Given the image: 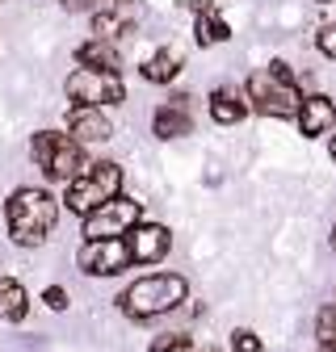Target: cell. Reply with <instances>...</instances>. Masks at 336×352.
<instances>
[{
    "mask_svg": "<svg viewBox=\"0 0 336 352\" xmlns=\"http://www.w3.org/2000/svg\"><path fill=\"white\" fill-rule=\"evenodd\" d=\"M332 160H336V139H332Z\"/></svg>",
    "mask_w": 336,
    "mask_h": 352,
    "instance_id": "484cf974",
    "label": "cell"
},
{
    "mask_svg": "<svg viewBox=\"0 0 336 352\" xmlns=\"http://www.w3.org/2000/svg\"><path fill=\"white\" fill-rule=\"evenodd\" d=\"M143 218V206L139 201H126V197H114L105 201L101 210H93L84 218V239H122L139 227Z\"/></svg>",
    "mask_w": 336,
    "mask_h": 352,
    "instance_id": "52a82bcc",
    "label": "cell"
},
{
    "mask_svg": "<svg viewBox=\"0 0 336 352\" xmlns=\"http://www.w3.org/2000/svg\"><path fill=\"white\" fill-rule=\"evenodd\" d=\"M315 5H332V0H315Z\"/></svg>",
    "mask_w": 336,
    "mask_h": 352,
    "instance_id": "83f0119b",
    "label": "cell"
},
{
    "mask_svg": "<svg viewBox=\"0 0 336 352\" xmlns=\"http://www.w3.org/2000/svg\"><path fill=\"white\" fill-rule=\"evenodd\" d=\"M67 97H72V105H89V109H101V105H122L126 88H122V76H118V72L76 67V72L67 76Z\"/></svg>",
    "mask_w": 336,
    "mask_h": 352,
    "instance_id": "8992f818",
    "label": "cell"
},
{
    "mask_svg": "<svg viewBox=\"0 0 336 352\" xmlns=\"http://www.w3.org/2000/svg\"><path fill=\"white\" fill-rule=\"evenodd\" d=\"M76 63L80 67H97V72H118L122 59H118L109 38H93V42H84V47L76 51Z\"/></svg>",
    "mask_w": 336,
    "mask_h": 352,
    "instance_id": "5bb4252c",
    "label": "cell"
},
{
    "mask_svg": "<svg viewBox=\"0 0 336 352\" xmlns=\"http://www.w3.org/2000/svg\"><path fill=\"white\" fill-rule=\"evenodd\" d=\"M30 155L51 181H63V185H72L76 176L89 168L84 155H80V143L72 135H59V130H38V135L30 139Z\"/></svg>",
    "mask_w": 336,
    "mask_h": 352,
    "instance_id": "277c9868",
    "label": "cell"
},
{
    "mask_svg": "<svg viewBox=\"0 0 336 352\" xmlns=\"http://www.w3.org/2000/svg\"><path fill=\"white\" fill-rule=\"evenodd\" d=\"M202 352H219V348H210V344H202Z\"/></svg>",
    "mask_w": 336,
    "mask_h": 352,
    "instance_id": "cb8c5ba5",
    "label": "cell"
},
{
    "mask_svg": "<svg viewBox=\"0 0 336 352\" xmlns=\"http://www.w3.org/2000/svg\"><path fill=\"white\" fill-rule=\"evenodd\" d=\"M244 93H248L252 109L265 113V118H299V109H303V88L282 59L261 67V72H252Z\"/></svg>",
    "mask_w": 336,
    "mask_h": 352,
    "instance_id": "7a4b0ae2",
    "label": "cell"
},
{
    "mask_svg": "<svg viewBox=\"0 0 336 352\" xmlns=\"http://www.w3.org/2000/svg\"><path fill=\"white\" fill-rule=\"evenodd\" d=\"M30 311V298H25V285L13 281V277H0V319L9 323H21Z\"/></svg>",
    "mask_w": 336,
    "mask_h": 352,
    "instance_id": "9a60e30c",
    "label": "cell"
},
{
    "mask_svg": "<svg viewBox=\"0 0 336 352\" xmlns=\"http://www.w3.org/2000/svg\"><path fill=\"white\" fill-rule=\"evenodd\" d=\"M59 5L67 9V13H80V9H118V5H126V0H59Z\"/></svg>",
    "mask_w": 336,
    "mask_h": 352,
    "instance_id": "ffe728a7",
    "label": "cell"
},
{
    "mask_svg": "<svg viewBox=\"0 0 336 352\" xmlns=\"http://www.w3.org/2000/svg\"><path fill=\"white\" fill-rule=\"evenodd\" d=\"M324 352H336V344H328V348H324Z\"/></svg>",
    "mask_w": 336,
    "mask_h": 352,
    "instance_id": "4316f807",
    "label": "cell"
},
{
    "mask_svg": "<svg viewBox=\"0 0 336 352\" xmlns=\"http://www.w3.org/2000/svg\"><path fill=\"white\" fill-rule=\"evenodd\" d=\"M67 130L80 147H93V143H109L114 139V126L101 109H89V105H72V118H67Z\"/></svg>",
    "mask_w": 336,
    "mask_h": 352,
    "instance_id": "30bf717a",
    "label": "cell"
},
{
    "mask_svg": "<svg viewBox=\"0 0 336 352\" xmlns=\"http://www.w3.org/2000/svg\"><path fill=\"white\" fill-rule=\"evenodd\" d=\"M76 264L89 277H118L135 264V256H131L126 235L122 239H84V248L76 252Z\"/></svg>",
    "mask_w": 336,
    "mask_h": 352,
    "instance_id": "ba28073f",
    "label": "cell"
},
{
    "mask_svg": "<svg viewBox=\"0 0 336 352\" xmlns=\"http://www.w3.org/2000/svg\"><path fill=\"white\" fill-rule=\"evenodd\" d=\"M299 135L303 139H315V135H328V130L336 126V105L328 101V97H303V109H299Z\"/></svg>",
    "mask_w": 336,
    "mask_h": 352,
    "instance_id": "7c38bea8",
    "label": "cell"
},
{
    "mask_svg": "<svg viewBox=\"0 0 336 352\" xmlns=\"http://www.w3.org/2000/svg\"><path fill=\"white\" fill-rule=\"evenodd\" d=\"M193 340L185 336V331H173V336H156L151 340V352H185Z\"/></svg>",
    "mask_w": 336,
    "mask_h": 352,
    "instance_id": "d6986e66",
    "label": "cell"
},
{
    "mask_svg": "<svg viewBox=\"0 0 336 352\" xmlns=\"http://www.w3.org/2000/svg\"><path fill=\"white\" fill-rule=\"evenodd\" d=\"M59 218V201L47 189H17L5 206V223H9V239L21 248H38L55 231Z\"/></svg>",
    "mask_w": 336,
    "mask_h": 352,
    "instance_id": "6da1fadb",
    "label": "cell"
},
{
    "mask_svg": "<svg viewBox=\"0 0 336 352\" xmlns=\"http://www.w3.org/2000/svg\"><path fill=\"white\" fill-rule=\"evenodd\" d=\"M185 302V277L177 273H151V277H139L135 285H126L118 306L122 315L131 319H156V315H168Z\"/></svg>",
    "mask_w": 336,
    "mask_h": 352,
    "instance_id": "3957f363",
    "label": "cell"
},
{
    "mask_svg": "<svg viewBox=\"0 0 336 352\" xmlns=\"http://www.w3.org/2000/svg\"><path fill=\"white\" fill-rule=\"evenodd\" d=\"M315 47H319L328 59H336V25H319V34H315Z\"/></svg>",
    "mask_w": 336,
    "mask_h": 352,
    "instance_id": "7402d4cb",
    "label": "cell"
},
{
    "mask_svg": "<svg viewBox=\"0 0 336 352\" xmlns=\"http://www.w3.org/2000/svg\"><path fill=\"white\" fill-rule=\"evenodd\" d=\"M193 135V118H189V97L177 93L168 105L156 109V139H185Z\"/></svg>",
    "mask_w": 336,
    "mask_h": 352,
    "instance_id": "8fae6325",
    "label": "cell"
},
{
    "mask_svg": "<svg viewBox=\"0 0 336 352\" xmlns=\"http://www.w3.org/2000/svg\"><path fill=\"white\" fill-rule=\"evenodd\" d=\"M315 336H319V348L336 344V302L319 311V319H315Z\"/></svg>",
    "mask_w": 336,
    "mask_h": 352,
    "instance_id": "ac0fdd59",
    "label": "cell"
},
{
    "mask_svg": "<svg viewBox=\"0 0 336 352\" xmlns=\"http://www.w3.org/2000/svg\"><path fill=\"white\" fill-rule=\"evenodd\" d=\"M126 243H131L135 264H160L168 256V248H173V235H168V227H160V223H139L131 235H126Z\"/></svg>",
    "mask_w": 336,
    "mask_h": 352,
    "instance_id": "9c48e42d",
    "label": "cell"
},
{
    "mask_svg": "<svg viewBox=\"0 0 336 352\" xmlns=\"http://www.w3.org/2000/svg\"><path fill=\"white\" fill-rule=\"evenodd\" d=\"M332 252H336V227H332Z\"/></svg>",
    "mask_w": 336,
    "mask_h": 352,
    "instance_id": "d4e9b609",
    "label": "cell"
},
{
    "mask_svg": "<svg viewBox=\"0 0 336 352\" xmlns=\"http://www.w3.org/2000/svg\"><path fill=\"white\" fill-rule=\"evenodd\" d=\"M231 352H261V336L248 331V327H240V331L231 336Z\"/></svg>",
    "mask_w": 336,
    "mask_h": 352,
    "instance_id": "44dd1931",
    "label": "cell"
},
{
    "mask_svg": "<svg viewBox=\"0 0 336 352\" xmlns=\"http://www.w3.org/2000/svg\"><path fill=\"white\" fill-rule=\"evenodd\" d=\"M42 302H47V306H51V311H63V306H67V294H63L59 285H51L47 294H42Z\"/></svg>",
    "mask_w": 336,
    "mask_h": 352,
    "instance_id": "603a6c76",
    "label": "cell"
},
{
    "mask_svg": "<svg viewBox=\"0 0 336 352\" xmlns=\"http://www.w3.org/2000/svg\"><path fill=\"white\" fill-rule=\"evenodd\" d=\"M193 34H198V42H202V47H215V42H223L231 30H227V21L215 13V5H198V21H193Z\"/></svg>",
    "mask_w": 336,
    "mask_h": 352,
    "instance_id": "2e32d148",
    "label": "cell"
},
{
    "mask_svg": "<svg viewBox=\"0 0 336 352\" xmlns=\"http://www.w3.org/2000/svg\"><path fill=\"white\" fill-rule=\"evenodd\" d=\"M252 109L248 93H235V88H215V97H210V118L219 126H235L244 122V113Z\"/></svg>",
    "mask_w": 336,
    "mask_h": 352,
    "instance_id": "4fadbf2b",
    "label": "cell"
},
{
    "mask_svg": "<svg viewBox=\"0 0 336 352\" xmlns=\"http://www.w3.org/2000/svg\"><path fill=\"white\" fill-rule=\"evenodd\" d=\"M177 76H181V51H156L143 63V80H151V84H168Z\"/></svg>",
    "mask_w": 336,
    "mask_h": 352,
    "instance_id": "e0dca14e",
    "label": "cell"
},
{
    "mask_svg": "<svg viewBox=\"0 0 336 352\" xmlns=\"http://www.w3.org/2000/svg\"><path fill=\"white\" fill-rule=\"evenodd\" d=\"M122 189V168L118 164H89L76 181L67 185V210L89 218L93 210H101L105 201H114Z\"/></svg>",
    "mask_w": 336,
    "mask_h": 352,
    "instance_id": "5b68a950",
    "label": "cell"
}]
</instances>
